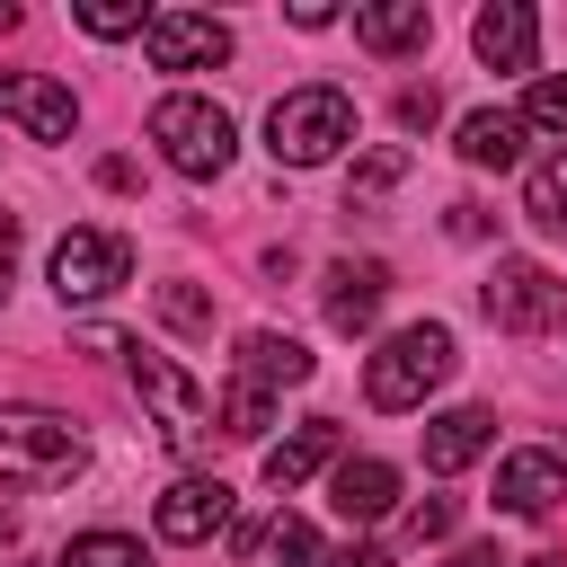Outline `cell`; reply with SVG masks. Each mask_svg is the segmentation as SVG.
<instances>
[{
  "instance_id": "7",
  "label": "cell",
  "mask_w": 567,
  "mask_h": 567,
  "mask_svg": "<svg viewBox=\"0 0 567 567\" xmlns=\"http://www.w3.org/2000/svg\"><path fill=\"white\" fill-rule=\"evenodd\" d=\"M142 44H151V71H213V62H230V27L204 18V9H151Z\"/></svg>"
},
{
  "instance_id": "31",
  "label": "cell",
  "mask_w": 567,
  "mask_h": 567,
  "mask_svg": "<svg viewBox=\"0 0 567 567\" xmlns=\"http://www.w3.org/2000/svg\"><path fill=\"white\" fill-rule=\"evenodd\" d=\"M9 275H18V213H0V301H9Z\"/></svg>"
},
{
  "instance_id": "16",
  "label": "cell",
  "mask_w": 567,
  "mask_h": 567,
  "mask_svg": "<svg viewBox=\"0 0 567 567\" xmlns=\"http://www.w3.org/2000/svg\"><path fill=\"white\" fill-rule=\"evenodd\" d=\"M337 461V416H310V425H292L284 443H266V487L275 496H292L301 478H319Z\"/></svg>"
},
{
  "instance_id": "24",
  "label": "cell",
  "mask_w": 567,
  "mask_h": 567,
  "mask_svg": "<svg viewBox=\"0 0 567 567\" xmlns=\"http://www.w3.org/2000/svg\"><path fill=\"white\" fill-rule=\"evenodd\" d=\"M80 27H89V35H142L151 9H142V0H80Z\"/></svg>"
},
{
  "instance_id": "17",
  "label": "cell",
  "mask_w": 567,
  "mask_h": 567,
  "mask_svg": "<svg viewBox=\"0 0 567 567\" xmlns=\"http://www.w3.org/2000/svg\"><path fill=\"white\" fill-rule=\"evenodd\" d=\"M496 443V416L487 408H443V416H425V470H470L478 452Z\"/></svg>"
},
{
  "instance_id": "12",
  "label": "cell",
  "mask_w": 567,
  "mask_h": 567,
  "mask_svg": "<svg viewBox=\"0 0 567 567\" xmlns=\"http://www.w3.org/2000/svg\"><path fill=\"white\" fill-rule=\"evenodd\" d=\"M470 44H478V62H487V71H532L540 18H532L523 0H487V9H478V27H470Z\"/></svg>"
},
{
  "instance_id": "28",
  "label": "cell",
  "mask_w": 567,
  "mask_h": 567,
  "mask_svg": "<svg viewBox=\"0 0 567 567\" xmlns=\"http://www.w3.org/2000/svg\"><path fill=\"white\" fill-rule=\"evenodd\" d=\"M452 532V496H416L408 505V540H443Z\"/></svg>"
},
{
  "instance_id": "21",
  "label": "cell",
  "mask_w": 567,
  "mask_h": 567,
  "mask_svg": "<svg viewBox=\"0 0 567 567\" xmlns=\"http://www.w3.org/2000/svg\"><path fill=\"white\" fill-rule=\"evenodd\" d=\"M266 425H275V399L248 390V381H230V399H221V434H230V443H257Z\"/></svg>"
},
{
  "instance_id": "15",
  "label": "cell",
  "mask_w": 567,
  "mask_h": 567,
  "mask_svg": "<svg viewBox=\"0 0 567 567\" xmlns=\"http://www.w3.org/2000/svg\"><path fill=\"white\" fill-rule=\"evenodd\" d=\"M239 381L266 390V399H275V390H301V381H310V346H301V337H275V328H248V337H239Z\"/></svg>"
},
{
  "instance_id": "33",
  "label": "cell",
  "mask_w": 567,
  "mask_h": 567,
  "mask_svg": "<svg viewBox=\"0 0 567 567\" xmlns=\"http://www.w3.org/2000/svg\"><path fill=\"white\" fill-rule=\"evenodd\" d=\"M452 239H487V213L478 204H452Z\"/></svg>"
},
{
  "instance_id": "26",
  "label": "cell",
  "mask_w": 567,
  "mask_h": 567,
  "mask_svg": "<svg viewBox=\"0 0 567 567\" xmlns=\"http://www.w3.org/2000/svg\"><path fill=\"white\" fill-rule=\"evenodd\" d=\"M523 124H540V133H567V71H540V80H532V97H523Z\"/></svg>"
},
{
  "instance_id": "2",
  "label": "cell",
  "mask_w": 567,
  "mask_h": 567,
  "mask_svg": "<svg viewBox=\"0 0 567 567\" xmlns=\"http://www.w3.org/2000/svg\"><path fill=\"white\" fill-rule=\"evenodd\" d=\"M443 381H452V328H443V319H416V328L381 337V354L363 363V399H372V408H390V416L425 408Z\"/></svg>"
},
{
  "instance_id": "6",
  "label": "cell",
  "mask_w": 567,
  "mask_h": 567,
  "mask_svg": "<svg viewBox=\"0 0 567 567\" xmlns=\"http://www.w3.org/2000/svg\"><path fill=\"white\" fill-rule=\"evenodd\" d=\"M124 275H133V248L115 230H62L53 239V292L62 301H106Z\"/></svg>"
},
{
  "instance_id": "10",
  "label": "cell",
  "mask_w": 567,
  "mask_h": 567,
  "mask_svg": "<svg viewBox=\"0 0 567 567\" xmlns=\"http://www.w3.org/2000/svg\"><path fill=\"white\" fill-rule=\"evenodd\" d=\"M381 292H390V266H381V257H337L328 284H319V310H328L337 337H354V328H372Z\"/></svg>"
},
{
  "instance_id": "9",
  "label": "cell",
  "mask_w": 567,
  "mask_h": 567,
  "mask_svg": "<svg viewBox=\"0 0 567 567\" xmlns=\"http://www.w3.org/2000/svg\"><path fill=\"white\" fill-rule=\"evenodd\" d=\"M0 115H9V124H27L35 142H71L80 97H71L62 80H44V71H0Z\"/></svg>"
},
{
  "instance_id": "14",
  "label": "cell",
  "mask_w": 567,
  "mask_h": 567,
  "mask_svg": "<svg viewBox=\"0 0 567 567\" xmlns=\"http://www.w3.org/2000/svg\"><path fill=\"white\" fill-rule=\"evenodd\" d=\"M567 496V461L558 452H505L496 461V505L505 514H549Z\"/></svg>"
},
{
  "instance_id": "22",
  "label": "cell",
  "mask_w": 567,
  "mask_h": 567,
  "mask_svg": "<svg viewBox=\"0 0 567 567\" xmlns=\"http://www.w3.org/2000/svg\"><path fill=\"white\" fill-rule=\"evenodd\" d=\"M399 177H408V151H399V142H381L372 159H354V177H346V195H354V204H372V195H390Z\"/></svg>"
},
{
  "instance_id": "34",
  "label": "cell",
  "mask_w": 567,
  "mask_h": 567,
  "mask_svg": "<svg viewBox=\"0 0 567 567\" xmlns=\"http://www.w3.org/2000/svg\"><path fill=\"white\" fill-rule=\"evenodd\" d=\"M0 27H18V9H9V0H0Z\"/></svg>"
},
{
  "instance_id": "35",
  "label": "cell",
  "mask_w": 567,
  "mask_h": 567,
  "mask_svg": "<svg viewBox=\"0 0 567 567\" xmlns=\"http://www.w3.org/2000/svg\"><path fill=\"white\" fill-rule=\"evenodd\" d=\"M523 567H567V558H523Z\"/></svg>"
},
{
  "instance_id": "29",
  "label": "cell",
  "mask_w": 567,
  "mask_h": 567,
  "mask_svg": "<svg viewBox=\"0 0 567 567\" xmlns=\"http://www.w3.org/2000/svg\"><path fill=\"white\" fill-rule=\"evenodd\" d=\"M434 115H443L434 89H408V97H399V124H434Z\"/></svg>"
},
{
  "instance_id": "13",
  "label": "cell",
  "mask_w": 567,
  "mask_h": 567,
  "mask_svg": "<svg viewBox=\"0 0 567 567\" xmlns=\"http://www.w3.org/2000/svg\"><path fill=\"white\" fill-rule=\"evenodd\" d=\"M328 505L346 514V523H381L390 505H399V470L390 461H328Z\"/></svg>"
},
{
  "instance_id": "20",
  "label": "cell",
  "mask_w": 567,
  "mask_h": 567,
  "mask_svg": "<svg viewBox=\"0 0 567 567\" xmlns=\"http://www.w3.org/2000/svg\"><path fill=\"white\" fill-rule=\"evenodd\" d=\"M523 213H532L540 230H567V151H549V159L532 168V186H523Z\"/></svg>"
},
{
  "instance_id": "3",
  "label": "cell",
  "mask_w": 567,
  "mask_h": 567,
  "mask_svg": "<svg viewBox=\"0 0 567 567\" xmlns=\"http://www.w3.org/2000/svg\"><path fill=\"white\" fill-rule=\"evenodd\" d=\"M346 142H354V97H346V89H328V80L284 89V97H275V115H266V151H275L284 168H319V159H337Z\"/></svg>"
},
{
  "instance_id": "8",
  "label": "cell",
  "mask_w": 567,
  "mask_h": 567,
  "mask_svg": "<svg viewBox=\"0 0 567 567\" xmlns=\"http://www.w3.org/2000/svg\"><path fill=\"white\" fill-rule=\"evenodd\" d=\"M124 363H133V390L151 399L159 434H168V443H195V434H204V416H213V408H204V390H195L168 354H151V346H124Z\"/></svg>"
},
{
  "instance_id": "18",
  "label": "cell",
  "mask_w": 567,
  "mask_h": 567,
  "mask_svg": "<svg viewBox=\"0 0 567 567\" xmlns=\"http://www.w3.org/2000/svg\"><path fill=\"white\" fill-rule=\"evenodd\" d=\"M425 35H434V9L425 0H363L354 9V44H372V53H408Z\"/></svg>"
},
{
  "instance_id": "36",
  "label": "cell",
  "mask_w": 567,
  "mask_h": 567,
  "mask_svg": "<svg viewBox=\"0 0 567 567\" xmlns=\"http://www.w3.org/2000/svg\"><path fill=\"white\" fill-rule=\"evenodd\" d=\"M0 549H9V514H0Z\"/></svg>"
},
{
  "instance_id": "30",
  "label": "cell",
  "mask_w": 567,
  "mask_h": 567,
  "mask_svg": "<svg viewBox=\"0 0 567 567\" xmlns=\"http://www.w3.org/2000/svg\"><path fill=\"white\" fill-rule=\"evenodd\" d=\"M319 567H390V549H372V540H346L337 558H319Z\"/></svg>"
},
{
  "instance_id": "5",
  "label": "cell",
  "mask_w": 567,
  "mask_h": 567,
  "mask_svg": "<svg viewBox=\"0 0 567 567\" xmlns=\"http://www.w3.org/2000/svg\"><path fill=\"white\" fill-rule=\"evenodd\" d=\"M478 301H487V319L514 328V337H549V328H567V284H558L540 257H496V275L478 284Z\"/></svg>"
},
{
  "instance_id": "23",
  "label": "cell",
  "mask_w": 567,
  "mask_h": 567,
  "mask_svg": "<svg viewBox=\"0 0 567 567\" xmlns=\"http://www.w3.org/2000/svg\"><path fill=\"white\" fill-rule=\"evenodd\" d=\"M62 567H142V540H124V532H80V540L62 549Z\"/></svg>"
},
{
  "instance_id": "4",
  "label": "cell",
  "mask_w": 567,
  "mask_h": 567,
  "mask_svg": "<svg viewBox=\"0 0 567 567\" xmlns=\"http://www.w3.org/2000/svg\"><path fill=\"white\" fill-rule=\"evenodd\" d=\"M151 142H159V159L177 168V177H221L230 168V151H239V124L213 106V97H159L151 106Z\"/></svg>"
},
{
  "instance_id": "25",
  "label": "cell",
  "mask_w": 567,
  "mask_h": 567,
  "mask_svg": "<svg viewBox=\"0 0 567 567\" xmlns=\"http://www.w3.org/2000/svg\"><path fill=\"white\" fill-rule=\"evenodd\" d=\"M266 558H275V567H319V532H310L301 514H284V523L266 532Z\"/></svg>"
},
{
  "instance_id": "27",
  "label": "cell",
  "mask_w": 567,
  "mask_h": 567,
  "mask_svg": "<svg viewBox=\"0 0 567 567\" xmlns=\"http://www.w3.org/2000/svg\"><path fill=\"white\" fill-rule=\"evenodd\" d=\"M159 319H168V328H186V337H195V328H213V301H204V292H195V284H168V292H159Z\"/></svg>"
},
{
  "instance_id": "1",
  "label": "cell",
  "mask_w": 567,
  "mask_h": 567,
  "mask_svg": "<svg viewBox=\"0 0 567 567\" xmlns=\"http://www.w3.org/2000/svg\"><path fill=\"white\" fill-rule=\"evenodd\" d=\"M89 470V434L53 408H0V487H71Z\"/></svg>"
},
{
  "instance_id": "19",
  "label": "cell",
  "mask_w": 567,
  "mask_h": 567,
  "mask_svg": "<svg viewBox=\"0 0 567 567\" xmlns=\"http://www.w3.org/2000/svg\"><path fill=\"white\" fill-rule=\"evenodd\" d=\"M523 142H532V124H523L514 106H478V115H461V159H470V168H514Z\"/></svg>"
},
{
  "instance_id": "11",
  "label": "cell",
  "mask_w": 567,
  "mask_h": 567,
  "mask_svg": "<svg viewBox=\"0 0 567 567\" xmlns=\"http://www.w3.org/2000/svg\"><path fill=\"white\" fill-rule=\"evenodd\" d=\"M159 540H177V549H195V540H213L221 523H230V487L221 478H177L168 496H159Z\"/></svg>"
},
{
  "instance_id": "32",
  "label": "cell",
  "mask_w": 567,
  "mask_h": 567,
  "mask_svg": "<svg viewBox=\"0 0 567 567\" xmlns=\"http://www.w3.org/2000/svg\"><path fill=\"white\" fill-rule=\"evenodd\" d=\"M452 567H514L496 540H470V549H452Z\"/></svg>"
}]
</instances>
